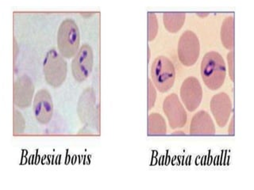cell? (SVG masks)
<instances>
[{
  "label": "cell",
  "mask_w": 254,
  "mask_h": 190,
  "mask_svg": "<svg viewBox=\"0 0 254 190\" xmlns=\"http://www.w3.org/2000/svg\"><path fill=\"white\" fill-rule=\"evenodd\" d=\"M14 133L15 135L22 134L23 133L25 126H26V123L22 117V113H20L19 111L17 109L14 110Z\"/></svg>",
  "instance_id": "ac0fdd59"
},
{
  "label": "cell",
  "mask_w": 254,
  "mask_h": 190,
  "mask_svg": "<svg viewBox=\"0 0 254 190\" xmlns=\"http://www.w3.org/2000/svg\"><path fill=\"white\" fill-rule=\"evenodd\" d=\"M210 110L217 125L221 128L226 126L232 113V102L226 93L214 95L210 101Z\"/></svg>",
  "instance_id": "30bf717a"
},
{
  "label": "cell",
  "mask_w": 254,
  "mask_h": 190,
  "mask_svg": "<svg viewBox=\"0 0 254 190\" xmlns=\"http://www.w3.org/2000/svg\"><path fill=\"white\" fill-rule=\"evenodd\" d=\"M166 123L161 115L154 113L149 114L148 132L149 135H164L166 133Z\"/></svg>",
  "instance_id": "2e32d148"
},
{
  "label": "cell",
  "mask_w": 254,
  "mask_h": 190,
  "mask_svg": "<svg viewBox=\"0 0 254 190\" xmlns=\"http://www.w3.org/2000/svg\"><path fill=\"white\" fill-rule=\"evenodd\" d=\"M158 33V21L154 13L149 12L148 14V40L152 42L157 37Z\"/></svg>",
  "instance_id": "e0dca14e"
},
{
  "label": "cell",
  "mask_w": 254,
  "mask_h": 190,
  "mask_svg": "<svg viewBox=\"0 0 254 190\" xmlns=\"http://www.w3.org/2000/svg\"><path fill=\"white\" fill-rule=\"evenodd\" d=\"M185 18V13H165L163 15L165 29L169 33L176 34L182 28Z\"/></svg>",
  "instance_id": "9a60e30c"
},
{
  "label": "cell",
  "mask_w": 254,
  "mask_h": 190,
  "mask_svg": "<svg viewBox=\"0 0 254 190\" xmlns=\"http://www.w3.org/2000/svg\"><path fill=\"white\" fill-rule=\"evenodd\" d=\"M181 97L188 110L193 112L199 106L202 98V89L196 78H187L181 88Z\"/></svg>",
  "instance_id": "ba28073f"
},
{
  "label": "cell",
  "mask_w": 254,
  "mask_h": 190,
  "mask_svg": "<svg viewBox=\"0 0 254 190\" xmlns=\"http://www.w3.org/2000/svg\"><path fill=\"white\" fill-rule=\"evenodd\" d=\"M34 93V86L31 79L26 75L20 76L14 83V105L21 109L28 108L31 105Z\"/></svg>",
  "instance_id": "8fae6325"
},
{
  "label": "cell",
  "mask_w": 254,
  "mask_h": 190,
  "mask_svg": "<svg viewBox=\"0 0 254 190\" xmlns=\"http://www.w3.org/2000/svg\"><path fill=\"white\" fill-rule=\"evenodd\" d=\"M80 35L77 24L71 18H67L61 24L58 33V46L63 57L70 59L79 51Z\"/></svg>",
  "instance_id": "7a4b0ae2"
},
{
  "label": "cell",
  "mask_w": 254,
  "mask_h": 190,
  "mask_svg": "<svg viewBox=\"0 0 254 190\" xmlns=\"http://www.w3.org/2000/svg\"><path fill=\"white\" fill-rule=\"evenodd\" d=\"M201 75L205 85L211 91H216L224 84L226 63L220 54L210 51L204 55L201 63Z\"/></svg>",
  "instance_id": "6da1fadb"
},
{
  "label": "cell",
  "mask_w": 254,
  "mask_h": 190,
  "mask_svg": "<svg viewBox=\"0 0 254 190\" xmlns=\"http://www.w3.org/2000/svg\"><path fill=\"white\" fill-rule=\"evenodd\" d=\"M190 133L191 135H213L215 133L214 122L207 112L199 111L194 115L190 123Z\"/></svg>",
  "instance_id": "7c38bea8"
},
{
  "label": "cell",
  "mask_w": 254,
  "mask_h": 190,
  "mask_svg": "<svg viewBox=\"0 0 254 190\" xmlns=\"http://www.w3.org/2000/svg\"><path fill=\"white\" fill-rule=\"evenodd\" d=\"M227 62L230 77L231 80L234 81V51H231L227 54Z\"/></svg>",
  "instance_id": "ffe728a7"
},
{
  "label": "cell",
  "mask_w": 254,
  "mask_h": 190,
  "mask_svg": "<svg viewBox=\"0 0 254 190\" xmlns=\"http://www.w3.org/2000/svg\"><path fill=\"white\" fill-rule=\"evenodd\" d=\"M234 17L230 16L226 18L221 27V41L227 49L231 50L234 48Z\"/></svg>",
  "instance_id": "5bb4252c"
},
{
  "label": "cell",
  "mask_w": 254,
  "mask_h": 190,
  "mask_svg": "<svg viewBox=\"0 0 254 190\" xmlns=\"http://www.w3.org/2000/svg\"><path fill=\"white\" fill-rule=\"evenodd\" d=\"M157 98V92L151 79H148V109L150 110L154 106Z\"/></svg>",
  "instance_id": "d6986e66"
},
{
  "label": "cell",
  "mask_w": 254,
  "mask_h": 190,
  "mask_svg": "<svg viewBox=\"0 0 254 190\" xmlns=\"http://www.w3.org/2000/svg\"><path fill=\"white\" fill-rule=\"evenodd\" d=\"M200 45L194 32L188 30L181 35L178 44L179 59L183 65L190 67L198 60Z\"/></svg>",
  "instance_id": "5b68a950"
},
{
  "label": "cell",
  "mask_w": 254,
  "mask_h": 190,
  "mask_svg": "<svg viewBox=\"0 0 254 190\" xmlns=\"http://www.w3.org/2000/svg\"><path fill=\"white\" fill-rule=\"evenodd\" d=\"M228 132L230 135L234 134V119H232V120H231L230 129H228Z\"/></svg>",
  "instance_id": "44dd1931"
},
{
  "label": "cell",
  "mask_w": 254,
  "mask_h": 190,
  "mask_svg": "<svg viewBox=\"0 0 254 190\" xmlns=\"http://www.w3.org/2000/svg\"><path fill=\"white\" fill-rule=\"evenodd\" d=\"M43 71L49 85L59 87L67 77V63L61 54L53 48L48 51L44 59Z\"/></svg>",
  "instance_id": "3957f363"
},
{
  "label": "cell",
  "mask_w": 254,
  "mask_h": 190,
  "mask_svg": "<svg viewBox=\"0 0 254 190\" xmlns=\"http://www.w3.org/2000/svg\"><path fill=\"white\" fill-rule=\"evenodd\" d=\"M163 110L166 115L171 129H181L187 123V113L176 94H171L163 103Z\"/></svg>",
  "instance_id": "52a82bcc"
},
{
  "label": "cell",
  "mask_w": 254,
  "mask_h": 190,
  "mask_svg": "<svg viewBox=\"0 0 254 190\" xmlns=\"http://www.w3.org/2000/svg\"><path fill=\"white\" fill-rule=\"evenodd\" d=\"M95 97L94 91L87 88L79 98L78 104V114L82 122L89 121L90 116L92 113L95 105Z\"/></svg>",
  "instance_id": "4fadbf2b"
},
{
  "label": "cell",
  "mask_w": 254,
  "mask_h": 190,
  "mask_svg": "<svg viewBox=\"0 0 254 190\" xmlns=\"http://www.w3.org/2000/svg\"><path fill=\"white\" fill-rule=\"evenodd\" d=\"M94 54L91 46L84 44L80 47L71 63V71L74 79L79 83L85 81L93 68Z\"/></svg>",
  "instance_id": "8992f818"
},
{
  "label": "cell",
  "mask_w": 254,
  "mask_h": 190,
  "mask_svg": "<svg viewBox=\"0 0 254 190\" xmlns=\"http://www.w3.org/2000/svg\"><path fill=\"white\" fill-rule=\"evenodd\" d=\"M34 112L37 121L46 125L51 121L54 114V104L51 95L47 90L42 89L36 94L34 100Z\"/></svg>",
  "instance_id": "9c48e42d"
},
{
  "label": "cell",
  "mask_w": 254,
  "mask_h": 190,
  "mask_svg": "<svg viewBox=\"0 0 254 190\" xmlns=\"http://www.w3.org/2000/svg\"><path fill=\"white\" fill-rule=\"evenodd\" d=\"M151 77L155 87L161 93H165L174 85L176 71L170 59L158 56L151 67Z\"/></svg>",
  "instance_id": "277c9868"
}]
</instances>
